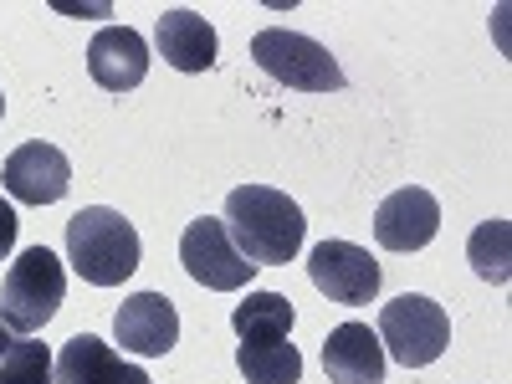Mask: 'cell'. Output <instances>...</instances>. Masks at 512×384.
Listing matches in <instances>:
<instances>
[{"mask_svg":"<svg viewBox=\"0 0 512 384\" xmlns=\"http://www.w3.org/2000/svg\"><path fill=\"white\" fill-rule=\"evenodd\" d=\"M67 262L82 282L118 287L139 272V231L108 205H88L67 221Z\"/></svg>","mask_w":512,"mask_h":384,"instance_id":"cell-2","label":"cell"},{"mask_svg":"<svg viewBox=\"0 0 512 384\" xmlns=\"http://www.w3.org/2000/svg\"><path fill=\"white\" fill-rule=\"evenodd\" d=\"M52 384H154L139 364H128L113 344L93 333H77L62 344L57 354V369H52Z\"/></svg>","mask_w":512,"mask_h":384,"instance_id":"cell-12","label":"cell"},{"mask_svg":"<svg viewBox=\"0 0 512 384\" xmlns=\"http://www.w3.org/2000/svg\"><path fill=\"white\" fill-rule=\"evenodd\" d=\"M308 277L328 303H344V308L379 297V262L354 241H318L308 256Z\"/></svg>","mask_w":512,"mask_h":384,"instance_id":"cell-7","label":"cell"},{"mask_svg":"<svg viewBox=\"0 0 512 384\" xmlns=\"http://www.w3.org/2000/svg\"><path fill=\"white\" fill-rule=\"evenodd\" d=\"M436 231H441V205H436L431 190H420V185L395 190L374 210V241L384 251H420V246L436 241Z\"/></svg>","mask_w":512,"mask_h":384,"instance_id":"cell-9","label":"cell"},{"mask_svg":"<svg viewBox=\"0 0 512 384\" xmlns=\"http://www.w3.org/2000/svg\"><path fill=\"white\" fill-rule=\"evenodd\" d=\"M251 57L272 82L297 93H338L344 88V67L328 57L323 41L303 36V31H287V26H267L251 36Z\"/></svg>","mask_w":512,"mask_h":384,"instance_id":"cell-5","label":"cell"},{"mask_svg":"<svg viewBox=\"0 0 512 384\" xmlns=\"http://www.w3.org/2000/svg\"><path fill=\"white\" fill-rule=\"evenodd\" d=\"M221 226L236 241V251L256 267H287L292 256L303 251V236H308V221H303V210H297V200L272 190V185L231 190Z\"/></svg>","mask_w":512,"mask_h":384,"instance_id":"cell-1","label":"cell"},{"mask_svg":"<svg viewBox=\"0 0 512 384\" xmlns=\"http://www.w3.org/2000/svg\"><path fill=\"white\" fill-rule=\"evenodd\" d=\"M0 180H6L11 200H21V205H57L67 195V185H72V164H67V154L57 144L31 139L6 159Z\"/></svg>","mask_w":512,"mask_h":384,"instance_id":"cell-10","label":"cell"},{"mask_svg":"<svg viewBox=\"0 0 512 384\" xmlns=\"http://www.w3.org/2000/svg\"><path fill=\"white\" fill-rule=\"evenodd\" d=\"M0 118H6V93H0Z\"/></svg>","mask_w":512,"mask_h":384,"instance_id":"cell-21","label":"cell"},{"mask_svg":"<svg viewBox=\"0 0 512 384\" xmlns=\"http://www.w3.org/2000/svg\"><path fill=\"white\" fill-rule=\"evenodd\" d=\"M113 338L128 354L159 359L180 344V313L164 292H134V297H123V308L113 313Z\"/></svg>","mask_w":512,"mask_h":384,"instance_id":"cell-8","label":"cell"},{"mask_svg":"<svg viewBox=\"0 0 512 384\" xmlns=\"http://www.w3.org/2000/svg\"><path fill=\"white\" fill-rule=\"evenodd\" d=\"M16 338H21V333H16V328H11L6 318H0V359H6V354H11V344H16Z\"/></svg>","mask_w":512,"mask_h":384,"instance_id":"cell-20","label":"cell"},{"mask_svg":"<svg viewBox=\"0 0 512 384\" xmlns=\"http://www.w3.org/2000/svg\"><path fill=\"white\" fill-rule=\"evenodd\" d=\"M466 262H472V272L482 282H507L512 277V226L507 221H482L472 231V241H466Z\"/></svg>","mask_w":512,"mask_h":384,"instance_id":"cell-17","label":"cell"},{"mask_svg":"<svg viewBox=\"0 0 512 384\" xmlns=\"http://www.w3.org/2000/svg\"><path fill=\"white\" fill-rule=\"evenodd\" d=\"M88 72L108 93H134L149 77V41L134 26H103L88 47Z\"/></svg>","mask_w":512,"mask_h":384,"instance_id":"cell-11","label":"cell"},{"mask_svg":"<svg viewBox=\"0 0 512 384\" xmlns=\"http://www.w3.org/2000/svg\"><path fill=\"white\" fill-rule=\"evenodd\" d=\"M180 262H185V272H190L200 287H210V292H241V287L256 277V262H246V256L236 251V241L226 236V226L210 221V216H200V221L185 226V236H180Z\"/></svg>","mask_w":512,"mask_h":384,"instance_id":"cell-6","label":"cell"},{"mask_svg":"<svg viewBox=\"0 0 512 384\" xmlns=\"http://www.w3.org/2000/svg\"><path fill=\"white\" fill-rule=\"evenodd\" d=\"M323 374L333 384H384V349L369 323H338L323 338Z\"/></svg>","mask_w":512,"mask_h":384,"instance_id":"cell-14","label":"cell"},{"mask_svg":"<svg viewBox=\"0 0 512 384\" xmlns=\"http://www.w3.org/2000/svg\"><path fill=\"white\" fill-rule=\"evenodd\" d=\"M236 364H241L246 384H297L303 379V354L287 338H241Z\"/></svg>","mask_w":512,"mask_h":384,"instance_id":"cell-15","label":"cell"},{"mask_svg":"<svg viewBox=\"0 0 512 384\" xmlns=\"http://www.w3.org/2000/svg\"><path fill=\"white\" fill-rule=\"evenodd\" d=\"M451 344V318L436 297L425 292H405L395 303L379 308V349L405 369H425L436 364Z\"/></svg>","mask_w":512,"mask_h":384,"instance_id":"cell-4","label":"cell"},{"mask_svg":"<svg viewBox=\"0 0 512 384\" xmlns=\"http://www.w3.org/2000/svg\"><path fill=\"white\" fill-rule=\"evenodd\" d=\"M16 210H11V200H0V262L11 256V246H16Z\"/></svg>","mask_w":512,"mask_h":384,"instance_id":"cell-19","label":"cell"},{"mask_svg":"<svg viewBox=\"0 0 512 384\" xmlns=\"http://www.w3.org/2000/svg\"><path fill=\"white\" fill-rule=\"evenodd\" d=\"M292 323H297V313L282 292H246V303H236V313H231L236 338H287Z\"/></svg>","mask_w":512,"mask_h":384,"instance_id":"cell-16","label":"cell"},{"mask_svg":"<svg viewBox=\"0 0 512 384\" xmlns=\"http://www.w3.org/2000/svg\"><path fill=\"white\" fill-rule=\"evenodd\" d=\"M62 297H67L62 262H57L47 246H31V251L16 256L6 282H0V318H6L21 338H31V333H41V328L57 318Z\"/></svg>","mask_w":512,"mask_h":384,"instance_id":"cell-3","label":"cell"},{"mask_svg":"<svg viewBox=\"0 0 512 384\" xmlns=\"http://www.w3.org/2000/svg\"><path fill=\"white\" fill-rule=\"evenodd\" d=\"M52 349L47 344H36V338H16L11 354L0 359V384H52Z\"/></svg>","mask_w":512,"mask_h":384,"instance_id":"cell-18","label":"cell"},{"mask_svg":"<svg viewBox=\"0 0 512 384\" xmlns=\"http://www.w3.org/2000/svg\"><path fill=\"white\" fill-rule=\"evenodd\" d=\"M154 47H159V57L175 67V72H210V67H216L221 41H216V26H210L200 11L175 6V11H164V16H159V26H154Z\"/></svg>","mask_w":512,"mask_h":384,"instance_id":"cell-13","label":"cell"}]
</instances>
